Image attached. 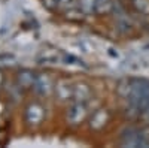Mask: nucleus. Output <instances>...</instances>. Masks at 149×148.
<instances>
[{
    "instance_id": "f257e3e1",
    "label": "nucleus",
    "mask_w": 149,
    "mask_h": 148,
    "mask_svg": "<svg viewBox=\"0 0 149 148\" xmlns=\"http://www.w3.org/2000/svg\"><path fill=\"white\" fill-rule=\"evenodd\" d=\"M131 90L128 97V103L131 109L137 114H145L149 108V79L145 78H131Z\"/></svg>"
},
{
    "instance_id": "f03ea898",
    "label": "nucleus",
    "mask_w": 149,
    "mask_h": 148,
    "mask_svg": "<svg viewBox=\"0 0 149 148\" xmlns=\"http://www.w3.org/2000/svg\"><path fill=\"white\" fill-rule=\"evenodd\" d=\"M33 90L40 94V96H49L52 93V81L46 73H39L36 75L34 84H33Z\"/></svg>"
},
{
    "instance_id": "7ed1b4c3",
    "label": "nucleus",
    "mask_w": 149,
    "mask_h": 148,
    "mask_svg": "<svg viewBox=\"0 0 149 148\" xmlns=\"http://www.w3.org/2000/svg\"><path fill=\"white\" fill-rule=\"evenodd\" d=\"M45 117V112H43V108L39 105V103H31L26 108V114H24V118L29 124H39L42 123Z\"/></svg>"
},
{
    "instance_id": "20e7f679",
    "label": "nucleus",
    "mask_w": 149,
    "mask_h": 148,
    "mask_svg": "<svg viewBox=\"0 0 149 148\" xmlns=\"http://www.w3.org/2000/svg\"><path fill=\"white\" fill-rule=\"evenodd\" d=\"M86 117V106H85V102H76L73 103L69 109V114H67V118L72 124H79L82 123Z\"/></svg>"
},
{
    "instance_id": "39448f33",
    "label": "nucleus",
    "mask_w": 149,
    "mask_h": 148,
    "mask_svg": "<svg viewBox=\"0 0 149 148\" xmlns=\"http://www.w3.org/2000/svg\"><path fill=\"white\" fill-rule=\"evenodd\" d=\"M63 60V54H60L57 49H43L37 54V61L40 65H55Z\"/></svg>"
},
{
    "instance_id": "423d86ee",
    "label": "nucleus",
    "mask_w": 149,
    "mask_h": 148,
    "mask_svg": "<svg viewBox=\"0 0 149 148\" xmlns=\"http://www.w3.org/2000/svg\"><path fill=\"white\" fill-rule=\"evenodd\" d=\"M73 90L74 87H72V84L67 79H60L55 84V94L60 100H70L73 97Z\"/></svg>"
},
{
    "instance_id": "0eeeda50",
    "label": "nucleus",
    "mask_w": 149,
    "mask_h": 148,
    "mask_svg": "<svg viewBox=\"0 0 149 148\" xmlns=\"http://www.w3.org/2000/svg\"><path fill=\"white\" fill-rule=\"evenodd\" d=\"M109 121V114L106 109H98L93 114L91 120H90V127L94 129V130H100L103 129Z\"/></svg>"
},
{
    "instance_id": "6e6552de",
    "label": "nucleus",
    "mask_w": 149,
    "mask_h": 148,
    "mask_svg": "<svg viewBox=\"0 0 149 148\" xmlns=\"http://www.w3.org/2000/svg\"><path fill=\"white\" fill-rule=\"evenodd\" d=\"M34 79H36V75L31 72V70H21L17 76V84L19 88H30L33 87L34 84Z\"/></svg>"
},
{
    "instance_id": "1a4fd4ad",
    "label": "nucleus",
    "mask_w": 149,
    "mask_h": 148,
    "mask_svg": "<svg viewBox=\"0 0 149 148\" xmlns=\"http://www.w3.org/2000/svg\"><path fill=\"white\" fill-rule=\"evenodd\" d=\"M91 97V90L86 84L79 82L74 85V90H73V99L76 102H86L88 99Z\"/></svg>"
},
{
    "instance_id": "9d476101",
    "label": "nucleus",
    "mask_w": 149,
    "mask_h": 148,
    "mask_svg": "<svg viewBox=\"0 0 149 148\" xmlns=\"http://www.w3.org/2000/svg\"><path fill=\"white\" fill-rule=\"evenodd\" d=\"M134 9L142 15H149V0H131Z\"/></svg>"
},
{
    "instance_id": "9b49d317",
    "label": "nucleus",
    "mask_w": 149,
    "mask_h": 148,
    "mask_svg": "<svg viewBox=\"0 0 149 148\" xmlns=\"http://www.w3.org/2000/svg\"><path fill=\"white\" fill-rule=\"evenodd\" d=\"M113 0H95V12L97 14H104L112 9Z\"/></svg>"
},
{
    "instance_id": "f8f14e48",
    "label": "nucleus",
    "mask_w": 149,
    "mask_h": 148,
    "mask_svg": "<svg viewBox=\"0 0 149 148\" xmlns=\"http://www.w3.org/2000/svg\"><path fill=\"white\" fill-rule=\"evenodd\" d=\"M79 9L84 14L95 12V0H79Z\"/></svg>"
},
{
    "instance_id": "ddd939ff",
    "label": "nucleus",
    "mask_w": 149,
    "mask_h": 148,
    "mask_svg": "<svg viewBox=\"0 0 149 148\" xmlns=\"http://www.w3.org/2000/svg\"><path fill=\"white\" fill-rule=\"evenodd\" d=\"M78 3H79V0H60L57 8L60 11H63V12H69V11L76 9V5Z\"/></svg>"
},
{
    "instance_id": "4468645a",
    "label": "nucleus",
    "mask_w": 149,
    "mask_h": 148,
    "mask_svg": "<svg viewBox=\"0 0 149 148\" xmlns=\"http://www.w3.org/2000/svg\"><path fill=\"white\" fill-rule=\"evenodd\" d=\"M17 65V58L12 54H2L0 55V67H12Z\"/></svg>"
},
{
    "instance_id": "2eb2a0df",
    "label": "nucleus",
    "mask_w": 149,
    "mask_h": 148,
    "mask_svg": "<svg viewBox=\"0 0 149 148\" xmlns=\"http://www.w3.org/2000/svg\"><path fill=\"white\" fill-rule=\"evenodd\" d=\"M63 60L64 61H67V65H78V66H84V63L79 60V58H76V57H73V55H70V54H63Z\"/></svg>"
},
{
    "instance_id": "dca6fc26",
    "label": "nucleus",
    "mask_w": 149,
    "mask_h": 148,
    "mask_svg": "<svg viewBox=\"0 0 149 148\" xmlns=\"http://www.w3.org/2000/svg\"><path fill=\"white\" fill-rule=\"evenodd\" d=\"M58 2H60V0H43V5L48 9H55L58 6Z\"/></svg>"
},
{
    "instance_id": "f3484780",
    "label": "nucleus",
    "mask_w": 149,
    "mask_h": 148,
    "mask_svg": "<svg viewBox=\"0 0 149 148\" xmlns=\"http://www.w3.org/2000/svg\"><path fill=\"white\" fill-rule=\"evenodd\" d=\"M145 117H146V118H148V121H149V108L146 109V112H145Z\"/></svg>"
}]
</instances>
